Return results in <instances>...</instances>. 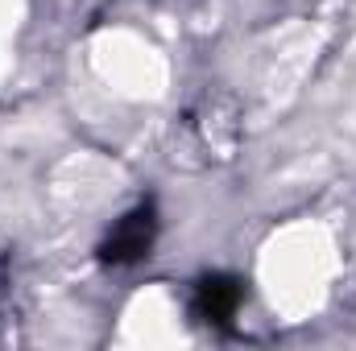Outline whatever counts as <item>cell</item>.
<instances>
[{
    "mask_svg": "<svg viewBox=\"0 0 356 351\" xmlns=\"http://www.w3.org/2000/svg\"><path fill=\"white\" fill-rule=\"evenodd\" d=\"M154 240H158V211H154V203H145V207L129 211L108 232V240L99 244V261L104 264H137L149 257Z\"/></svg>",
    "mask_w": 356,
    "mask_h": 351,
    "instance_id": "1",
    "label": "cell"
},
{
    "mask_svg": "<svg viewBox=\"0 0 356 351\" xmlns=\"http://www.w3.org/2000/svg\"><path fill=\"white\" fill-rule=\"evenodd\" d=\"M245 302V285L228 273H211L195 285V314L211 327H228Z\"/></svg>",
    "mask_w": 356,
    "mask_h": 351,
    "instance_id": "2",
    "label": "cell"
}]
</instances>
